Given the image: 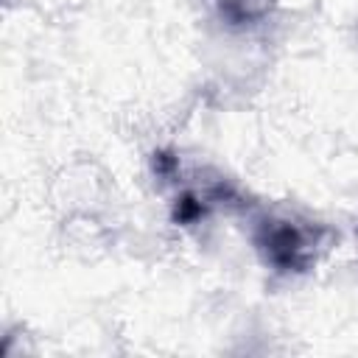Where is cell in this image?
<instances>
[{
  "instance_id": "cell-2",
  "label": "cell",
  "mask_w": 358,
  "mask_h": 358,
  "mask_svg": "<svg viewBox=\"0 0 358 358\" xmlns=\"http://www.w3.org/2000/svg\"><path fill=\"white\" fill-rule=\"evenodd\" d=\"M215 3L227 22L246 25V22H257L260 17H266L274 0H215Z\"/></svg>"
},
{
  "instance_id": "cell-1",
  "label": "cell",
  "mask_w": 358,
  "mask_h": 358,
  "mask_svg": "<svg viewBox=\"0 0 358 358\" xmlns=\"http://www.w3.org/2000/svg\"><path fill=\"white\" fill-rule=\"evenodd\" d=\"M255 249L277 271H308L322 249L324 229L288 215H266L255 224Z\"/></svg>"
}]
</instances>
